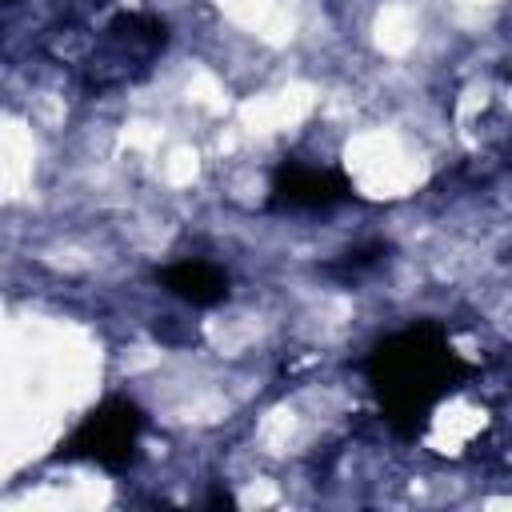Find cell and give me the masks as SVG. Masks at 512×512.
Listing matches in <instances>:
<instances>
[{
	"label": "cell",
	"instance_id": "6da1fadb",
	"mask_svg": "<svg viewBox=\"0 0 512 512\" xmlns=\"http://www.w3.org/2000/svg\"><path fill=\"white\" fill-rule=\"evenodd\" d=\"M368 384L388 416V424L400 436H420L428 428L432 408L464 380L472 376V364L452 348L448 332L432 320L408 324L392 336H384L368 352Z\"/></svg>",
	"mask_w": 512,
	"mask_h": 512
},
{
	"label": "cell",
	"instance_id": "7a4b0ae2",
	"mask_svg": "<svg viewBox=\"0 0 512 512\" xmlns=\"http://www.w3.org/2000/svg\"><path fill=\"white\" fill-rule=\"evenodd\" d=\"M140 432H144V412L128 396H108L76 424V432L60 444L56 460H88L108 472H124L140 456Z\"/></svg>",
	"mask_w": 512,
	"mask_h": 512
},
{
	"label": "cell",
	"instance_id": "3957f363",
	"mask_svg": "<svg viewBox=\"0 0 512 512\" xmlns=\"http://www.w3.org/2000/svg\"><path fill=\"white\" fill-rule=\"evenodd\" d=\"M352 200V180L340 168H316L300 160H280L272 172L268 204L280 212H324Z\"/></svg>",
	"mask_w": 512,
	"mask_h": 512
},
{
	"label": "cell",
	"instance_id": "277c9868",
	"mask_svg": "<svg viewBox=\"0 0 512 512\" xmlns=\"http://www.w3.org/2000/svg\"><path fill=\"white\" fill-rule=\"evenodd\" d=\"M156 280L172 296H180V300H188L196 308H212V304H220L228 296V276L208 260H176V264L160 268Z\"/></svg>",
	"mask_w": 512,
	"mask_h": 512
},
{
	"label": "cell",
	"instance_id": "5b68a950",
	"mask_svg": "<svg viewBox=\"0 0 512 512\" xmlns=\"http://www.w3.org/2000/svg\"><path fill=\"white\" fill-rule=\"evenodd\" d=\"M384 256V244H368V248H352V252H344V260H340V268L332 264L328 272H344V276H360L364 268H372L376 260Z\"/></svg>",
	"mask_w": 512,
	"mask_h": 512
}]
</instances>
